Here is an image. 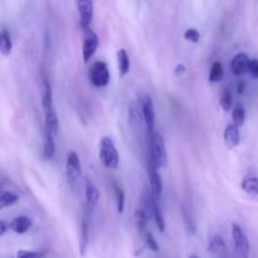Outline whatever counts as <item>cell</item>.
I'll list each match as a JSON object with an SVG mask.
<instances>
[{"mask_svg": "<svg viewBox=\"0 0 258 258\" xmlns=\"http://www.w3.org/2000/svg\"><path fill=\"white\" fill-rule=\"evenodd\" d=\"M149 161L158 169L166 168L168 165V151L163 136L154 133L149 135Z\"/></svg>", "mask_w": 258, "mask_h": 258, "instance_id": "cell-1", "label": "cell"}, {"mask_svg": "<svg viewBox=\"0 0 258 258\" xmlns=\"http://www.w3.org/2000/svg\"><path fill=\"white\" fill-rule=\"evenodd\" d=\"M100 160L107 169L115 170L118 166L120 156L115 143L108 136H103L100 143Z\"/></svg>", "mask_w": 258, "mask_h": 258, "instance_id": "cell-2", "label": "cell"}, {"mask_svg": "<svg viewBox=\"0 0 258 258\" xmlns=\"http://www.w3.org/2000/svg\"><path fill=\"white\" fill-rule=\"evenodd\" d=\"M66 175H67L68 184L73 191H78L81 188V176H82V166H81L80 158L77 153L71 151L67 155L66 161Z\"/></svg>", "mask_w": 258, "mask_h": 258, "instance_id": "cell-3", "label": "cell"}, {"mask_svg": "<svg viewBox=\"0 0 258 258\" xmlns=\"http://www.w3.org/2000/svg\"><path fill=\"white\" fill-rule=\"evenodd\" d=\"M232 238H233L234 252L237 258H248L249 257V241L246 232L242 229L237 223L232 224Z\"/></svg>", "mask_w": 258, "mask_h": 258, "instance_id": "cell-4", "label": "cell"}, {"mask_svg": "<svg viewBox=\"0 0 258 258\" xmlns=\"http://www.w3.org/2000/svg\"><path fill=\"white\" fill-rule=\"evenodd\" d=\"M88 77H90V82L95 87H106L108 85V82H110V72H108L107 64L105 62H102V60H96L91 66Z\"/></svg>", "mask_w": 258, "mask_h": 258, "instance_id": "cell-5", "label": "cell"}, {"mask_svg": "<svg viewBox=\"0 0 258 258\" xmlns=\"http://www.w3.org/2000/svg\"><path fill=\"white\" fill-rule=\"evenodd\" d=\"M140 106L143 110L144 122H145V127L148 130L149 135L155 133V122H156V115H155V106H154L153 98L149 95H143L140 98Z\"/></svg>", "mask_w": 258, "mask_h": 258, "instance_id": "cell-6", "label": "cell"}, {"mask_svg": "<svg viewBox=\"0 0 258 258\" xmlns=\"http://www.w3.org/2000/svg\"><path fill=\"white\" fill-rule=\"evenodd\" d=\"M98 37L91 28L83 29V47H82V57L83 62H90L91 58L95 55L98 47Z\"/></svg>", "mask_w": 258, "mask_h": 258, "instance_id": "cell-7", "label": "cell"}, {"mask_svg": "<svg viewBox=\"0 0 258 258\" xmlns=\"http://www.w3.org/2000/svg\"><path fill=\"white\" fill-rule=\"evenodd\" d=\"M148 175H149V183H150V189L151 193L155 198H159V197L163 194L164 184L163 179H161V175L159 174V169L154 165L151 161L148 163Z\"/></svg>", "mask_w": 258, "mask_h": 258, "instance_id": "cell-8", "label": "cell"}, {"mask_svg": "<svg viewBox=\"0 0 258 258\" xmlns=\"http://www.w3.org/2000/svg\"><path fill=\"white\" fill-rule=\"evenodd\" d=\"M249 64H251V59H249L247 53H237L231 62L232 72H233L237 77H242V76H244L246 73H249Z\"/></svg>", "mask_w": 258, "mask_h": 258, "instance_id": "cell-9", "label": "cell"}, {"mask_svg": "<svg viewBox=\"0 0 258 258\" xmlns=\"http://www.w3.org/2000/svg\"><path fill=\"white\" fill-rule=\"evenodd\" d=\"M78 13H80L81 25L83 29L90 28L93 18V3L92 0H77Z\"/></svg>", "mask_w": 258, "mask_h": 258, "instance_id": "cell-10", "label": "cell"}, {"mask_svg": "<svg viewBox=\"0 0 258 258\" xmlns=\"http://www.w3.org/2000/svg\"><path fill=\"white\" fill-rule=\"evenodd\" d=\"M85 196L88 209L92 211L97 206L98 201H100V190H98L97 185L91 179H86L85 181Z\"/></svg>", "mask_w": 258, "mask_h": 258, "instance_id": "cell-11", "label": "cell"}, {"mask_svg": "<svg viewBox=\"0 0 258 258\" xmlns=\"http://www.w3.org/2000/svg\"><path fill=\"white\" fill-rule=\"evenodd\" d=\"M128 123L135 131L140 130L143 123L145 125L143 110H141V106L139 103H130V106H128Z\"/></svg>", "mask_w": 258, "mask_h": 258, "instance_id": "cell-12", "label": "cell"}, {"mask_svg": "<svg viewBox=\"0 0 258 258\" xmlns=\"http://www.w3.org/2000/svg\"><path fill=\"white\" fill-rule=\"evenodd\" d=\"M223 139L227 148L229 149L236 148V146L239 144V141H241V134H239L238 126L234 125V123H229V125H227V127L224 128Z\"/></svg>", "mask_w": 258, "mask_h": 258, "instance_id": "cell-13", "label": "cell"}, {"mask_svg": "<svg viewBox=\"0 0 258 258\" xmlns=\"http://www.w3.org/2000/svg\"><path fill=\"white\" fill-rule=\"evenodd\" d=\"M33 226V221L27 216H19L15 217L12 222H10V229L17 234H24L27 233Z\"/></svg>", "mask_w": 258, "mask_h": 258, "instance_id": "cell-14", "label": "cell"}, {"mask_svg": "<svg viewBox=\"0 0 258 258\" xmlns=\"http://www.w3.org/2000/svg\"><path fill=\"white\" fill-rule=\"evenodd\" d=\"M45 130L54 136L57 135L58 130H59V120H58L57 111L54 107L45 111Z\"/></svg>", "mask_w": 258, "mask_h": 258, "instance_id": "cell-15", "label": "cell"}, {"mask_svg": "<svg viewBox=\"0 0 258 258\" xmlns=\"http://www.w3.org/2000/svg\"><path fill=\"white\" fill-rule=\"evenodd\" d=\"M134 219H135V226L138 229L139 234L141 237L148 232V219L149 216L144 208H136L135 214H134Z\"/></svg>", "mask_w": 258, "mask_h": 258, "instance_id": "cell-16", "label": "cell"}, {"mask_svg": "<svg viewBox=\"0 0 258 258\" xmlns=\"http://www.w3.org/2000/svg\"><path fill=\"white\" fill-rule=\"evenodd\" d=\"M42 107L43 110L48 111L50 108H53V90L50 83L48 82L47 78L43 80V95H42Z\"/></svg>", "mask_w": 258, "mask_h": 258, "instance_id": "cell-17", "label": "cell"}, {"mask_svg": "<svg viewBox=\"0 0 258 258\" xmlns=\"http://www.w3.org/2000/svg\"><path fill=\"white\" fill-rule=\"evenodd\" d=\"M242 190L246 194L251 197H257L258 196V178L253 175H248L246 178H243L241 183Z\"/></svg>", "mask_w": 258, "mask_h": 258, "instance_id": "cell-18", "label": "cell"}, {"mask_svg": "<svg viewBox=\"0 0 258 258\" xmlns=\"http://www.w3.org/2000/svg\"><path fill=\"white\" fill-rule=\"evenodd\" d=\"M153 218L155 221L156 227L160 232H165L166 223H165V217H164L163 211L160 209L158 204V198L153 196Z\"/></svg>", "mask_w": 258, "mask_h": 258, "instance_id": "cell-19", "label": "cell"}, {"mask_svg": "<svg viewBox=\"0 0 258 258\" xmlns=\"http://www.w3.org/2000/svg\"><path fill=\"white\" fill-rule=\"evenodd\" d=\"M90 243V226H88L87 219H83L82 226H81V238H80V253L81 256H85L86 251Z\"/></svg>", "mask_w": 258, "mask_h": 258, "instance_id": "cell-20", "label": "cell"}, {"mask_svg": "<svg viewBox=\"0 0 258 258\" xmlns=\"http://www.w3.org/2000/svg\"><path fill=\"white\" fill-rule=\"evenodd\" d=\"M208 251L209 253L216 254V256H222L226 252V242H224L223 237L221 236H214L213 238L209 241L208 244Z\"/></svg>", "mask_w": 258, "mask_h": 258, "instance_id": "cell-21", "label": "cell"}, {"mask_svg": "<svg viewBox=\"0 0 258 258\" xmlns=\"http://www.w3.org/2000/svg\"><path fill=\"white\" fill-rule=\"evenodd\" d=\"M117 66L120 77H125L130 71V58H128L127 52L123 48L118 49L117 52Z\"/></svg>", "mask_w": 258, "mask_h": 258, "instance_id": "cell-22", "label": "cell"}, {"mask_svg": "<svg viewBox=\"0 0 258 258\" xmlns=\"http://www.w3.org/2000/svg\"><path fill=\"white\" fill-rule=\"evenodd\" d=\"M55 154V143H54V135L48 133L45 130L44 134V144H43V156L48 160L53 159Z\"/></svg>", "mask_w": 258, "mask_h": 258, "instance_id": "cell-23", "label": "cell"}, {"mask_svg": "<svg viewBox=\"0 0 258 258\" xmlns=\"http://www.w3.org/2000/svg\"><path fill=\"white\" fill-rule=\"evenodd\" d=\"M181 217H183V221H184V227H185L186 232L189 234H196L197 232V224L196 221H194V217L191 214L190 209L184 204L181 207Z\"/></svg>", "mask_w": 258, "mask_h": 258, "instance_id": "cell-24", "label": "cell"}, {"mask_svg": "<svg viewBox=\"0 0 258 258\" xmlns=\"http://www.w3.org/2000/svg\"><path fill=\"white\" fill-rule=\"evenodd\" d=\"M13 43L12 38H10V34L8 33L7 29H4L0 34V52L4 57H8V55L12 53Z\"/></svg>", "mask_w": 258, "mask_h": 258, "instance_id": "cell-25", "label": "cell"}, {"mask_svg": "<svg viewBox=\"0 0 258 258\" xmlns=\"http://www.w3.org/2000/svg\"><path fill=\"white\" fill-rule=\"evenodd\" d=\"M224 76V68L221 62H214L209 71V81L213 83L221 82Z\"/></svg>", "mask_w": 258, "mask_h": 258, "instance_id": "cell-26", "label": "cell"}, {"mask_svg": "<svg viewBox=\"0 0 258 258\" xmlns=\"http://www.w3.org/2000/svg\"><path fill=\"white\" fill-rule=\"evenodd\" d=\"M19 201V197L17 196L13 191H8V190H3L2 191V197H0V209H4L7 207L13 206L17 202Z\"/></svg>", "mask_w": 258, "mask_h": 258, "instance_id": "cell-27", "label": "cell"}, {"mask_svg": "<svg viewBox=\"0 0 258 258\" xmlns=\"http://www.w3.org/2000/svg\"><path fill=\"white\" fill-rule=\"evenodd\" d=\"M232 118H233L234 125H237L238 127L243 125L244 121H246V110H244L243 106L237 105L233 108V111H232Z\"/></svg>", "mask_w": 258, "mask_h": 258, "instance_id": "cell-28", "label": "cell"}, {"mask_svg": "<svg viewBox=\"0 0 258 258\" xmlns=\"http://www.w3.org/2000/svg\"><path fill=\"white\" fill-rule=\"evenodd\" d=\"M219 105H221V107L223 108L224 111H227V112L232 110V106H233V96H232V93L229 92V90H227V88L221 95Z\"/></svg>", "mask_w": 258, "mask_h": 258, "instance_id": "cell-29", "label": "cell"}, {"mask_svg": "<svg viewBox=\"0 0 258 258\" xmlns=\"http://www.w3.org/2000/svg\"><path fill=\"white\" fill-rule=\"evenodd\" d=\"M113 189H115L116 199H117V212L121 214L125 209V191L118 184H113Z\"/></svg>", "mask_w": 258, "mask_h": 258, "instance_id": "cell-30", "label": "cell"}, {"mask_svg": "<svg viewBox=\"0 0 258 258\" xmlns=\"http://www.w3.org/2000/svg\"><path fill=\"white\" fill-rule=\"evenodd\" d=\"M144 241H145V246L148 247L150 251L153 252H159V249H160V247H159V243L158 241L155 239V237H154V234L151 233V232H146L145 234L143 236Z\"/></svg>", "mask_w": 258, "mask_h": 258, "instance_id": "cell-31", "label": "cell"}, {"mask_svg": "<svg viewBox=\"0 0 258 258\" xmlns=\"http://www.w3.org/2000/svg\"><path fill=\"white\" fill-rule=\"evenodd\" d=\"M184 38H185L188 42L198 43L199 39H201V33L197 29H194V28H189V29H186L185 33H184Z\"/></svg>", "mask_w": 258, "mask_h": 258, "instance_id": "cell-32", "label": "cell"}, {"mask_svg": "<svg viewBox=\"0 0 258 258\" xmlns=\"http://www.w3.org/2000/svg\"><path fill=\"white\" fill-rule=\"evenodd\" d=\"M17 258H43V253L37 251H27V249H20L18 251Z\"/></svg>", "mask_w": 258, "mask_h": 258, "instance_id": "cell-33", "label": "cell"}, {"mask_svg": "<svg viewBox=\"0 0 258 258\" xmlns=\"http://www.w3.org/2000/svg\"><path fill=\"white\" fill-rule=\"evenodd\" d=\"M249 75L253 78L258 80V59H251V64H249Z\"/></svg>", "mask_w": 258, "mask_h": 258, "instance_id": "cell-34", "label": "cell"}, {"mask_svg": "<svg viewBox=\"0 0 258 258\" xmlns=\"http://www.w3.org/2000/svg\"><path fill=\"white\" fill-rule=\"evenodd\" d=\"M185 71H186L185 64H181V63H179V64L175 67V75L176 76H181V75H184V73H185Z\"/></svg>", "mask_w": 258, "mask_h": 258, "instance_id": "cell-35", "label": "cell"}, {"mask_svg": "<svg viewBox=\"0 0 258 258\" xmlns=\"http://www.w3.org/2000/svg\"><path fill=\"white\" fill-rule=\"evenodd\" d=\"M7 233V223L4 221H0V237Z\"/></svg>", "mask_w": 258, "mask_h": 258, "instance_id": "cell-36", "label": "cell"}, {"mask_svg": "<svg viewBox=\"0 0 258 258\" xmlns=\"http://www.w3.org/2000/svg\"><path fill=\"white\" fill-rule=\"evenodd\" d=\"M244 92V83H239L238 85V93H243Z\"/></svg>", "mask_w": 258, "mask_h": 258, "instance_id": "cell-37", "label": "cell"}, {"mask_svg": "<svg viewBox=\"0 0 258 258\" xmlns=\"http://www.w3.org/2000/svg\"><path fill=\"white\" fill-rule=\"evenodd\" d=\"M189 258H199V257H198V254L193 253V254H190V256H189Z\"/></svg>", "mask_w": 258, "mask_h": 258, "instance_id": "cell-38", "label": "cell"}]
</instances>
